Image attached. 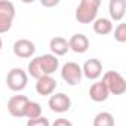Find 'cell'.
Returning <instances> with one entry per match:
<instances>
[{"instance_id": "6da1fadb", "label": "cell", "mask_w": 126, "mask_h": 126, "mask_svg": "<svg viewBox=\"0 0 126 126\" xmlns=\"http://www.w3.org/2000/svg\"><path fill=\"white\" fill-rule=\"evenodd\" d=\"M101 6L99 0H82L76 8V19L80 24H91L96 19L98 9Z\"/></svg>"}, {"instance_id": "7a4b0ae2", "label": "cell", "mask_w": 126, "mask_h": 126, "mask_svg": "<svg viewBox=\"0 0 126 126\" xmlns=\"http://www.w3.org/2000/svg\"><path fill=\"white\" fill-rule=\"evenodd\" d=\"M102 83L105 85L108 94L113 95H123L126 92V80L117 71H107L102 76Z\"/></svg>"}, {"instance_id": "3957f363", "label": "cell", "mask_w": 126, "mask_h": 126, "mask_svg": "<svg viewBox=\"0 0 126 126\" xmlns=\"http://www.w3.org/2000/svg\"><path fill=\"white\" fill-rule=\"evenodd\" d=\"M15 18V5L9 0H0V34L12 28Z\"/></svg>"}, {"instance_id": "277c9868", "label": "cell", "mask_w": 126, "mask_h": 126, "mask_svg": "<svg viewBox=\"0 0 126 126\" xmlns=\"http://www.w3.org/2000/svg\"><path fill=\"white\" fill-rule=\"evenodd\" d=\"M61 77L67 85L70 86H76L82 82V77H83V73H82V67L77 64V62H65L61 68Z\"/></svg>"}, {"instance_id": "5b68a950", "label": "cell", "mask_w": 126, "mask_h": 126, "mask_svg": "<svg viewBox=\"0 0 126 126\" xmlns=\"http://www.w3.org/2000/svg\"><path fill=\"white\" fill-rule=\"evenodd\" d=\"M6 83H8V88L14 92H21L25 89L27 83H28V74L22 70V68H12L8 76H6Z\"/></svg>"}, {"instance_id": "8992f818", "label": "cell", "mask_w": 126, "mask_h": 126, "mask_svg": "<svg viewBox=\"0 0 126 126\" xmlns=\"http://www.w3.org/2000/svg\"><path fill=\"white\" fill-rule=\"evenodd\" d=\"M47 104H49V108L53 113H65L71 107V99H70L68 95L62 94V92H58V94L50 95Z\"/></svg>"}, {"instance_id": "52a82bcc", "label": "cell", "mask_w": 126, "mask_h": 126, "mask_svg": "<svg viewBox=\"0 0 126 126\" xmlns=\"http://www.w3.org/2000/svg\"><path fill=\"white\" fill-rule=\"evenodd\" d=\"M37 61H39V67L43 76H52L59 67V59L52 53L40 55L37 56Z\"/></svg>"}, {"instance_id": "ba28073f", "label": "cell", "mask_w": 126, "mask_h": 126, "mask_svg": "<svg viewBox=\"0 0 126 126\" xmlns=\"http://www.w3.org/2000/svg\"><path fill=\"white\" fill-rule=\"evenodd\" d=\"M28 101L30 99L25 95H14L8 101V111H9V114L14 116V117H24L25 107H27Z\"/></svg>"}, {"instance_id": "9c48e42d", "label": "cell", "mask_w": 126, "mask_h": 126, "mask_svg": "<svg viewBox=\"0 0 126 126\" xmlns=\"http://www.w3.org/2000/svg\"><path fill=\"white\" fill-rule=\"evenodd\" d=\"M36 52V45L28 39H19L14 43V53L18 58H31Z\"/></svg>"}, {"instance_id": "30bf717a", "label": "cell", "mask_w": 126, "mask_h": 126, "mask_svg": "<svg viewBox=\"0 0 126 126\" xmlns=\"http://www.w3.org/2000/svg\"><path fill=\"white\" fill-rule=\"evenodd\" d=\"M82 73L86 79L89 80H96L101 74H102V64H101V61L96 59V58H91L88 59L83 67H82Z\"/></svg>"}, {"instance_id": "8fae6325", "label": "cell", "mask_w": 126, "mask_h": 126, "mask_svg": "<svg viewBox=\"0 0 126 126\" xmlns=\"http://www.w3.org/2000/svg\"><path fill=\"white\" fill-rule=\"evenodd\" d=\"M56 89V80L52 76H43L40 79H37L36 83V92L42 96H47L52 95Z\"/></svg>"}, {"instance_id": "7c38bea8", "label": "cell", "mask_w": 126, "mask_h": 126, "mask_svg": "<svg viewBox=\"0 0 126 126\" xmlns=\"http://www.w3.org/2000/svg\"><path fill=\"white\" fill-rule=\"evenodd\" d=\"M68 49L76 53H85L89 49V39L82 33H76L68 40Z\"/></svg>"}, {"instance_id": "4fadbf2b", "label": "cell", "mask_w": 126, "mask_h": 126, "mask_svg": "<svg viewBox=\"0 0 126 126\" xmlns=\"http://www.w3.org/2000/svg\"><path fill=\"white\" fill-rule=\"evenodd\" d=\"M49 49L52 52V55H55L56 58L58 56H64L70 49H68V40L61 37V36H56L53 39H50L49 42Z\"/></svg>"}, {"instance_id": "5bb4252c", "label": "cell", "mask_w": 126, "mask_h": 126, "mask_svg": "<svg viewBox=\"0 0 126 126\" xmlns=\"http://www.w3.org/2000/svg\"><path fill=\"white\" fill-rule=\"evenodd\" d=\"M108 95H110V94H108L105 85L102 83V80H98V82L92 83L91 88H89V96H91V99L95 101V102H102V101H105V99L108 98Z\"/></svg>"}, {"instance_id": "9a60e30c", "label": "cell", "mask_w": 126, "mask_h": 126, "mask_svg": "<svg viewBox=\"0 0 126 126\" xmlns=\"http://www.w3.org/2000/svg\"><path fill=\"white\" fill-rule=\"evenodd\" d=\"M110 21H122L126 12V2L125 0H110L108 3Z\"/></svg>"}, {"instance_id": "2e32d148", "label": "cell", "mask_w": 126, "mask_h": 126, "mask_svg": "<svg viewBox=\"0 0 126 126\" xmlns=\"http://www.w3.org/2000/svg\"><path fill=\"white\" fill-rule=\"evenodd\" d=\"M94 31L99 36H107L113 31V22L108 18H96L94 21Z\"/></svg>"}, {"instance_id": "e0dca14e", "label": "cell", "mask_w": 126, "mask_h": 126, "mask_svg": "<svg viewBox=\"0 0 126 126\" xmlns=\"http://www.w3.org/2000/svg\"><path fill=\"white\" fill-rule=\"evenodd\" d=\"M92 126H114V117L108 111H101L94 117Z\"/></svg>"}, {"instance_id": "ac0fdd59", "label": "cell", "mask_w": 126, "mask_h": 126, "mask_svg": "<svg viewBox=\"0 0 126 126\" xmlns=\"http://www.w3.org/2000/svg\"><path fill=\"white\" fill-rule=\"evenodd\" d=\"M40 116H42V105L36 101H28V104L25 107L24 117H27L30 120V119H37Z\"/></svg>"}, {"instance_id": "d6986e66", "label": "cell", "mask_w": 126, "mask_h": 126, "mask_svg": "<svg viewBox=\"0 0 126 126\" xmlns=\"http://www.w3.org/2000/svg\"><path fill=\"white\" fill-rule=\"evenodd\" d=\"M28 74H30L31 77H34L36 80H37V79H40V77H43V74H42V71H40V67H39L37 56H36V58H33V59L28 62Z\"/></svg>"}, {"instance_id": "ffe728a7", "label": "cell", "mask_w": 126, "mask_h": 126, "mask_svg": "<svg viewBox=\"0 0 126 126\" xmlns=\"http://www.w3.org/2000/svg\"><path fill=\"white\" fill-rule=\"evenodd\" d=\"M114 39L119 43H125L126 42V24H119L114 28Z\"/></svg>"}, {"instance_id": "44dd1931", "label": "cell", "mask_w": 126, "mask_h": 126, "mask_svg": "<svg viewBox=\"0 0 126 126\" xmlns=\"http://www.w3.org/2000/svg\"><path fill=\"white\" fill-rule=\"evenodd\" d=\"M25 126H50V123H49V120H47L46 117L40 116V117H37V119H30V120H27V125H25Z\"/></svg>"}, {"instance_id": "7402d4cb", "label": "cell", "mask_w": 126, "mask_h": 126, "mask_svg": "<svg viewBox=\"0 0 126 126\" xmlns=\"http://www.w3.org/2000/svg\"><path fill=\"white\" fill-rule=\"evenodd\" d=\"M50 126H73V123L67 119H56Z\"/></svg>"}, {"instance_id": "603a6c76", "label": "cell", "mask_w": 126, "mask_h": 126, "mask_svg": "<svg viewBox=\"0 0 126 126\" xmlns=\"http://www.w3.org/2000/svg\"><path fill=\"white\" fill-rule=\"evenodd\" d=\"M42 5H43V6H56V5H58V0H55V2H45V0H43Z\"/></svg>"}, {"instance_id": "cb8c5ba5", "label": "cell", "mask_w": 126, "mask_h": 126, "mask_svg": "<svg viewBox=\"0 0 126 126\" xmlns=\"http://www.w3.org/2000/svg\"><path fill=\"white\" fill-rule=\"evenodd\" d=\"M2 47H3V40H2V37H0V50H2Z\"/></svg>"}]
</instances>
